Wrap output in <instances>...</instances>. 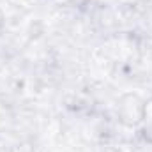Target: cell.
I'll use <instances>...</instances> for the list:
<instances>
[{"mask_svg":"<svg viewBox=\"0 0 152 152\" xmlns=\"http://www.w3.org/2000/svg\"><path fill=\"white\" fill-rule=\"evenodd\" d=\"M0 30H2V12H0Z\"/></svg>","mask_w":152,"mask_h":152,"instance_id":"7a4b0ae2","label":"cell"},{"mask_svg":"<svg viewBox=\"0 0 152 152\" xmlns=\"http://www.w3.org/2000/svg\"><path fill=\"white\" fill-rule=\"evenodd\" d=\"M145 104L143 101L134 96V94H129V96H124L122 101H120V106H118V113H120V120L127 126H136L140 124L143 118H145Z\"/></svg>","mask_w":152,"mask_h":152,"instance_id":"6da1fadb","label":"cell"}]
</instances>
